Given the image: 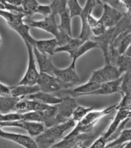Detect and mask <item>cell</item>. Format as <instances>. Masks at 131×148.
Returning <instances> with one entry per match:
<instances>
[{
	"mask_svg": "<svg viewBox=\"0 0 131 148\" xmlns=\"http://www.w3.org/2000/svg\"><path fill=\"white\" fill-rule=\"evenodd\" d=\"M114 32H115V27L108 28L105 31V32L102 34V35L98 37L92 36L91 38L90 39L97 43L98 48H100L102 52H103L105 64H111L110 53L111 49V45Z\"/></svg>",
	"mask_w": 131,
	"mask_h": 148,
	"instance_id": "ba28073f",
	"label": "cell"
},
{
	"mask_svg": "<svg viewBox=\"0 0 131 148\" xmlns=\"http://www.w3.org/2000/svg\"><path fill=\"white\" fill-rule=\"evenodd\" d=\"M102 6H103V14L100 18V20L107 28V29L115 27L120 21L125 14L114 8L105 1L102 3Z\"/></svg>",
	"mask_w": 131,
	"mask_h": 148,
	"instance_id": "8fae6325",
	"label": "cell"
},
{
	"mask_svg": "<svg viewBox=\"0 0 131 148\" xmlns=\"http://www.w3.org/2000/svg\"><path fill=\"white\" fill-rule=\"evenodd\" d=\"M75 67L76 62H72L70 66L64 69L55 68L53 76L61 84L62 90L71 89L81 81Z\"/></svg>",
	"mask_w": 131,
	"mask_h": 148,
	"instance_id": "3957f363",
	"label": "cell"
},
{
	"mask_svg": "<svg viewBox=\"0 0 131 148\" xmlns=\"http://www.w3.org/2000/svg\"><path fill=\"white\" fill-rule=\"evenodd\" d=\"M122 80H123V75L117 80L102 84L97 90L88 93L87 95H107L115 93H119Z\"/></svg>",
	"mask_w": 131,
	"mask_h": 148,
	"instance_id": "2e32d148",
	"label": "cell"
},
{
	"mask_svg": "<svg viewBox=\"0 0 131 148\" xmlns=\"http://www.w3.org/2000/svg\"><path fill=\"white\" fill-rule=\"evenodd\" d=\"M88 23L93 36L98 37L101 36L107 30L100 19H96L92 14H90L88 16Z\"/></svg>",
	"mask_w": 131,
	"mask_h": 148,
	"instance_id": "603a6c76",
	"label": "cell"
},
{
	"mask_svg": "<svg viewBox=\"0 0 131 148\" xmlns=\"http://www.w3.org/2000/svg\"><path fill=\"white\" fill-rule=\"evenodd\" d=\"M129 119H130V120H131V108L130 110L129 111Z\"/></svg>",
	"mask_w": 131,
	"mask_h": 148,
	"instance_id": "b9f144b4",
	"label": "cell"
},
{
	"mask_svg": "<svg viewBox=\"0 0 131 148\" xmlns=\"http://www.w3.org/2000/svg\"><path fill=\"white\" fill-rule=\"evenodd\" d=\"M61 18V23L59 25V27L62 30L66 32L68 35L72 38V18H71L69 10L68 7L63 12L60 14Z\"/></svg>",
	"mask_w": 131,
	"mask_h": 148,
	"instance_id": "d4e9b609",
	"label": "cell"
},
{
	"mask_svg": "<svg viewBox=\"0 0 131 148\" xmlns=\"http://www.w3.org/2000/svg\"><path fill=\"white\" fill-rule=\"evenodd\" d=\"M40 88L38 85L27 86V85H15L11 87L10 97L16 98L23 99L26 97L40 92Z\"/></svg>",
	"mask_w": 131,
	"mask_h": 148,
	"instance_id": "ac0fdd59",
	"label": "cell"
},
{
	"mask_svg": "<svg viewBox=\"0 0 131 148\" xmlns=\"http://www.w3.org/2000/svg\"><path fill=\"white\" fill-rule=\"evenodd\" d=\"M10 90L11 87L0 82V97H10Z\"/></svg>",
	"mask_w": 131,
	"mask_h": 148,
	"instance_id": "74e56055",
	"label": "cell"
},
{
	"mask_svg": "<svg viewBox=\"0 0 131 148\" xmlns=\"http://www.w3.org/2000/svg\"><path fill=\"white\" fill-rule=\"evenodd\" d=\"M8 3L16 7H21L23 1H7Z\"/></svg>",
	"mask_w": 131,
	"mask_h": 148,
	"instance_id": "f35d334b",
	"label": "cell"
},
{
	"mask_svg": "<svg viewBox=\"0 0 131 148\" xmlns=\"http://www.w3.org/2000/svg\"><path fill=\"white\" fill-rule=\"evenodd\" d=\"M131 108V95H122V99L118 104H116V110L129 111Z\"/></svg>",
	"mask_w": 131,
	"mask_h": 148,
	"instance_id": "836d02e7",
	"label": "cell"
},
{
	"mask_svg": "<svg viewBox=\"0 0 131 148\" xmlns=\"http://www.w3.org/2000/svg\"><path fill=\"white\" fill-rule=\"evenodd\" d=\"M130 142H131V128L123 129L118 137L115 140L108 144L105 148H111L122 146V145Z\"/></svg>",
	"mask_w": 131,
	"mask_h": 148,
	"instance_id": "cb8c5ba5",
	"label": "cell"
},
{
	"mask_svg": "<svg viewBox=\"0 0 131 148\" xmlns=\"http://www.w3.org/2000/svg\"><path fill=\"white\" fill-rule=\"evenodd\" d=\"M72 148H84L82 146H76L75 147H73Z\"/></svg>",
	"mask_w": 131,
	"mask_h": 148,
	"instance_id": "60d3db41",
	"label": "cell"
},
{
	"mask_svg": "<svg viewBox=\"0 0 131 148\" xmlns=\"http://www.w3.org/2000/svg\"><path fill=\"white\" fill-rule=\"evenodd\" d=\"M85 41H82L78 38H72V39L66 43V45H63L62 47H59L56 48L55 53L58 52H66L69 53L70 52H72L73 51L76 50V48H78L81 45L84 43Z\"/></svg>",
	"mask_w": 131,
	"mask_h": 148,
	"instance_id": "83f0119b",
	"label": "cell"
},
{
	"mask_svg": "<svg viewBox=\"0 0 131 148\" xmlns=\"http://www.w3.org/2000/svg\"><path fill=\"white\" fill-rule=\"evenodd\" d=\"M37 85L41 92L44 93H53L62 90L61 84L55 77L46 73H40Z\"/></svg>",
	"mask_w": 131,
	"mask_h": 148,
	"instance_id": "7c38bea8",
	"label": "cell"
},
{
	"mask_svg": "<svg viewBox=\"0 0 131 148\" xmlns=\"http://www.w3.org/2000/svg\"><path fill=\"white\" fill-rule=\"evenodd\" d=\"M94 136V133L83 134L80 135H74L69 133L61 140L57 142L52 147L55 148H72L76 146H82V143L85 140H89Z\"/></svg>",
	"mask_w": 131,
	"mask_h": 148,
	"instance_id": "5bb4252c",
	"label": "cell"
},
{
	"mask_svg": "<svg viewBox=\"0 0 131 148\" xmlns=\"http://www.w3.org/2000/svg\"><path fill=\"white\" fill-rule=\"evenodd\" d=\"M25 98L30 100L39 101L43 104L50 105V106H55L61 103L62 101V97H59L52 93H44L41 91L34 94L28 95Z\"/></svg>",
	"mask_w": 131,
	"mask_h": 148,
	"instance_id": "e0dca14e",
	"label": "cell"
},
{
	"mask_svg": "<svg viewBox=\"0 0 131 148\" xmlns=\"http://www.w3.org/2000/svg\"><path fill=\"white\" fill-rule=\"evenodd\" d=\"M35 14H39L44 18L52 15V11L50 5H44L39 4L35 10Z\"/></svg>",
	"mask_w": 131,
	"mask_h": 148,
	"instance_id": "d590c367",
	"label": "cell"
},
{
	"mask_svg": "<svg viewBox=\"0 0 131 148\" xmlns=\"http://www.w3.org/2000/svg\"><path fill=\"white\" fill-rule=\"evenodd\" d=\"M75 126L76 122L70 119L64 123L46 128L34 140L39 148H50L57 143L56 141L62 138L66 131L74 128Z\"/></svg>",
	"mask_w": 131,
	"mask_h": 148,
	"instance_id": "6da1fadb",
	"label": "cell"
},
{
	"mask_svg": "<svg viewBox=\"0 0 131 148\" xmlns=\"http://www.w3.org/2000/svg\"><path fill=\"white\" fill-rule=\"evenodd\" d=\"M10 27L19 34V36L21 37V39L23 40L25 43H28L33 47H35L37 39H34L33 37L30 35V27L29 26H28L26 23H25V22H22L21 23L18 25H11Z\"/></svg>",
	"mask_w": 131,
	"mask_h": 148,
	"instance_id": "ffe728a7",
	"label": "cell"
},
{
	"mask_svg": "<svg viewBox=\"0 0 131 148\" xmlns=\"http://www.w3.org/2000/svg\"><path fill=\"white\" fill-rule=\"evenodd\" d=\"M0 137L12 141L25 148H39L35 140L31 136L19 133L5 132L2 130L1 127H0Z\"/></svg>",
	"mask_w": 131,
	"mask_h": 148,
	"instance_id": "4fadbf2b",
	"label": "cell"
},
{
	"mask_svg": "<svg viewBox=\"0 0 131 148\" xmlns=\"http://www.w3.org/2000/svg\"><path fill=\"white\" fill-rule=\"evenodd\" d=\"M52 15L56 16L60 15L67 8V1H52L49 5Z\"/></svg>",
	"mask_w": 131,
	"mask_h": 148,
	"instance_id": "1f68e13d",
	"label": "cell"
},
{
	"mask_svg": "<svg viewBox=\"0 0 131 148\" xmlns=\"http://www.w3.org/2000/svg\"><path fill=\"white\" fill-rule=\"evenodd\" d=\"M121 146H116V147H111V148H121Z\"/></svg>",
	"mask_w": 131,
	"mask_h": 148,
	"instance_id": "7bdbcfd3",
	"label": "cell"
},
{
	"mask_svg": "<svg viewBox=\"0 0 131 148\" xmlns=\"http://www.w3.org/2000/svg\"><path fill=\"white\" fill-rule=\"evenodd\" d=\"M96 48H98L97 43L91 39H89V40L85 41L83 44L81 45L76 50L72 52H70L69 54L70 58L72 59V62H76L81 56L84 55L86 52H89V50Z\"/></svg>",
	"mask_w": 131,
	"mask_h": 148,
	"instance_id": "44dd1931",
	"label": "cell"
},
{
	"mask_svg": "<svg viewBox=\"0 0 131 148\" xmlns=\"http://www.w3.org/2000/svg\"><path fill=\"white\" fill-rule=\"evenodd\" d=\"M39 5V3L37 1H23L21 7L26 16L25 18H30V17L35 14V10Z\"/></svg>",
	"mask_w": 131,
	"mask_h": 148,
	"instance_id": "f546056e",
	"label": "cell"
},
{
	"mask_svg": "<svg viewBox=\"0 0 131 148\" xmlns=\"http://www.w3.org/2000/svg\"><path fill=\"white\" fill-rule=\"evenodd\" d=\"M24 22L30 27L38 28V29L51 34L55 37V38L59 35V25L57 24L55 17L52 15H50L39 21H33L30 18H25Z\"/></svg>",
	"mask_w": 131,
	"mask_h": 148,
	"instance_id": "52a82bcc",
	"label": "cell"
},
{
	"mask_svg": "<svg viewBox=\"0 0 131 148\" xmlns=\"http://www.w3.org/2000/svg\"><path fill=\"white\" fill-rule=\"evenodd\" d=\"M97 3H100V1H87L80 15L82 21V29L78 38L83 41L89 40L93 36L88 23V16L91 14L93 8Z\"/></svg>",
	"mask_w": 131,
	"mask_h": 148,
	"instance_id": "30bf717a",
	"label": "cell"
},
{
	"mask_svg": "<svg viewBox=\"0 0 131 148\" xmlns=\"http://www.w3.org/2000/svg\"><path fill=\"white\" fill-rule=\"evenodd\" d=\"M0 16L6 21L9 27L24 22V19L26 18L25 14L23 13H14L3 10H0Z\"/></svg>",
	"mask_w": 131,
	"mask_h": 148,
	"instance_id": "7402d4cb",
	"label": "cell"
},
{
	"mask_svg": "<svg viewBox=\"0 0 131 148\" xmlns=\"http://www.w3.org/2000/svg\"><path fill=\"white\" fill-rule=\"evenodd\" d=\"M15 127L26 130L30 136H36L41 135L46 129L43 124L39 122L20 120L13 122H0V127Z\"/></svg>",
	"mask_w": 131,
	"mask_h": 148,
	"instance_id": "9c48e42d",
	"label": "cell"
},
{
	"mask_svg": "<svg viewBox=\"0 0 131 148\" xmlns=\"http://www.w3.org/2000/svg\"><path fill=\"white\" fill-rule=\"evenodd\" d=\"M94 110L93 107H85L78 105L73 113L72 119L75 122H79L83 119L89 112Z\"/></svg>",
	"mask_w": 131,
	"mask_h": 148,
	"instance_id": "f1b7e54d",
	"label": "cell"
},
{
	"mask_svg": "<svg viewBox=\"0 0 131 148\" xmlns=\"http://www.w3.org/2000/svg\"><path fill=\"white\" fill-rule=\"evenodd\" d=\"M62 98V101L61 103L55 105L57 113L56 119L59 124L64 123L72 119L73 113L78 106L76 98L68 95Z\"/></svg>",
	"mask_w": 131,
	"mask_h": 148,
	"instance_id": "8992f818",
	"label": "cell"
},
{
	"mask_svg": "<svg viewBox=\"0 0 131 148\" xmlns=\"http://www.w3.org/2000/svg\"><path fill=\"white\" fill-rule=\"evenodd\" d=\"M22 119V114L16 112H12L7 114H2L0 113V122H13L20 121Z\"/></svg>",
	"mask_w": 131,
	"mask_h": 148,
	"instance_id": "e575fe53",
	"label": "cell"
},
{
	"mask_svg": "<svg viewBox=\"0 0 131 148\" xmlns=\"http://www.w3.org/2000/svg\"><path fill=\"white\" fill-rule=\"evenodd\" d=\"M119 93H121V95H131V72L125 73L123 75Z\"/></svg>",
	"mask_w": 131,
	"mask_h": 148,
	"instance_id": "4dcf8cb0",
	"label": "cell"
},
{
	"mask_svg": "<svg viewBox=\"0 0 131 148\" xmlns=\"http://www.w3.org/2000/svg\"><path fill=\"white\" fill-rule=\"evenodd\" d=\"M116 66L119 73L131 72V58L123 55H119L116 59Z\"/></svg>",
	"mask_w": 131,
	"mask_h": 148,
	"instance_id": "484cf974",
	"label": "cell"
},
{
	"mask_svg": "<svg viewBox=\"0 0 131 148\" xmlns=\"http://www.w3.org/2000/svg\"><path fill=\"white\" fill-rule=\"evenodd\" d=\"M32 112H33V101L26 98L20 99L14 108V112L22 115Z\"/></svg>",
	"mask_w": 131,
	"mask_h": 148,
	"instance_id": "4316f807",
	"label": "cell"
},
{
	"mask_svg": "<svg viewBox=\"0 0 131 148\" xmlns=\"http://www.w3.org/2000/svg\"><path fill=\"white\" fill-rule=\"evenodd\" d=\"M58 47V43L56 39L54 38L50 39H42L37 40L35 48L39 52L48 56H52L55 53L56 48Z\"/></svg>",
	"mask_w": 131,
	"mask_h": 148,
	"instance_id": "d6986e66",
	"label": "cell"
},
{
	"mask_svg": "<svg viewBox=\"0 0 131 148\" xmlns=\"http://www.w3.org/2000/svg\"><path fill=\"white\" fill-rule=\"evenodd\" d=\"M67 7L72 19L75 16H80L83 9L78 1H67Z\"/></svg>",
	"mask_w": 131,
	"mask_h": 148,
	"instance_id": "d6a6232c",
	"label": "cell"
},
{
	"mask_svg": "<svg viewBox=\"0 0 131 148\" xmlns=\"http://www.w3.org/2000/svg\"><path fill=\"white\" fill-rule=\"evenodd\" d=\"M107 145V141L104 140L102 136H100L93 142L90 148H105Z\"/></svg>",
	"mask_w": 131,
	"mask_h": 148,
	"instance_id": "8d00e7d4",
	"label": "cell"
},
{
	"mask_svg": "<svg viewBox=\"0 0 131 148\" xmlns=\"http://www.w3.org/2000/svg\"><path fill=\"white\" fill-rule=\"evenodd\" d=\"M33 48L35 60L38 62L39 67L40 73H46L53 76L56 67L53 64L51 56L41 53L35 48L33 47Z\"/></svg>",
	"mask_w": 131,
	"mask_h": 148,
	"instance_id": "9a60e30c",
	"label": "cell"
},
{
	"mask_svg": "<svg viewBox=\"0 0 131 148\" xmlns=\"http://www.w3.org/2000/svg\"><path fill=\"white\" fill-rule=\"evenodd\" d=\"M25 44L26 45L28 52V66L24 77L16 85L34 86V85H36L38 82L40 72H39L37 69L36 60L33 53V47L28 43Z\"/></svg>",
	"mask_w": 131,
	"mask_h": 148,
	"instance_id": "5b68a950",
	"label": "cell"
},
{
	"mask_svg": "<svg viewBox=\"0 0 131 148\" xmlns=\"http://www.w3.org/2000/svg\"><path fill=\"white\" fill-rule=\"evenodd\" d=\"M116 104H114L102 110H93L88 113L81 121L78 122L70 133L75 135L93 133L98 122L104 116L110 114L113 110H116Z\"/></svg>",
	"mask_w": 131,
	"mask_h": 148,
	"instance_id": "7a4b0ae2",
	"label": "cell"
},
{
	"mask_svg": "<svg viewBox=\"0 0 131 148\" xmlns=\"http://www.w3.org/2000/svg\"><path fill=\"white\" fill-rule=\"evenodd\" d=\"M123 55L126 56L127 57H129V58H131V43L129 45V46L127 47L126 50L125 51Z\"/></svg>",
	"mask_w": 131,
	"mask_h": 148,
	"instance_id": "ab89813d",
	"label": "cell"
},
{
	"mask_svg": "<svg viewBox=\"0 0 131 148\" xmlns=\"http://www.w3.org/2000/svg\"><path fill=\"white\" fill-rule=\"evenodd\" d=\"M129 36H130V40H131V32L129 34Z\"/></svg>",
	"mask_w": 131,
	"mask_h": 148,
	"instance_id": "ee69618b",
	"label": "cell"
},
{
	"mask_svg": "<svg viewBox=\"0 0 131 148\" xmlns=\"http://www.w3.org/2000/svg\"><path fill=\"white\" fill-rule=\"evenodd\" d=\"M120 77L121 74L119 73L116 65L107 64H105L100 69L93 71L88 81L102 85L117 80Z\"/></svg>",
	"mask_w": 131,
	"mask_h": 148,
	"instance_id": "277c9868",
	"label": "cell"
}]
</instances>
